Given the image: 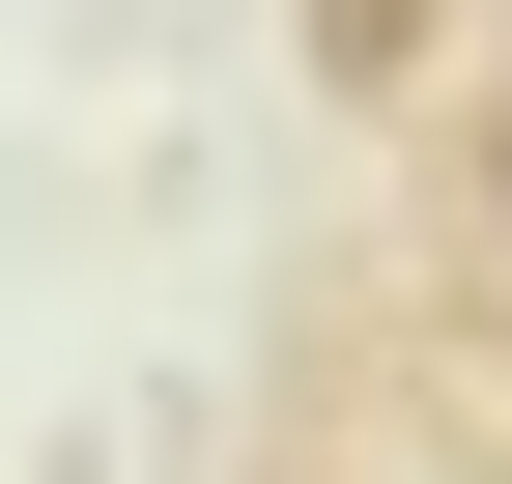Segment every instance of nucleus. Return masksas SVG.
<instances>
[{
  "instance_id": "f03ea898",
  "label": "nucleus",
  "mask_w": 512,
  "mask_h": 484,
  "mask_svg": "<svg viewBox=\"0 0 512 484\" xmlns=\"http://www.w3.org/2000/svg\"><path fill=\"white\" fill-rule=\"evenodd\" d=\"M313 57H342V86H399V57H427V0H313Z\"/></svg>"
},
{
  "instance_id": "f257e3e1",
  "label": "nucleus",
  "mask_w": 512,
  "mask_h": 484,
  "mask_svg": "<svg viewBox=\"0 0 512 484\" xmlns=\"http://www.w3.org/2000/svg\"><path fill=\"white\" fill-rule=\"evenodd\" d=\"M456 257L512 285V57H484V114H456Z\"/></svg>"
}]
</instances>
